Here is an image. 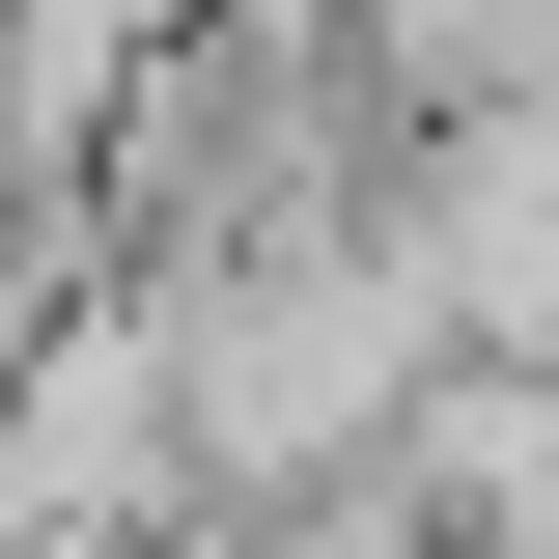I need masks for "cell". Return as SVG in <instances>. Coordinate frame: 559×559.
Masks as SVG:
<instances>
[{
    "label": "cell",
    "instance_id": "cell-1",
    "mask_svg": "<svg viewBox=\"0 0 559 559\" xmlns=\"http://www.w3.org/2000/svg\"><path fill=\"white\" fill-rule=\"evenodd\" d=\"M140 336H168V532H308V503H364V476L419 448V392H448L392 224H336V252H224V280H140Z\"/></svg>",
    "mask_w": 559,
    "mask_h": 559
}]
</instances>
